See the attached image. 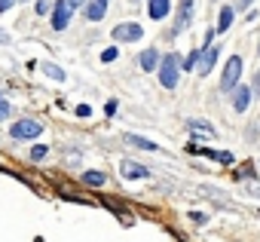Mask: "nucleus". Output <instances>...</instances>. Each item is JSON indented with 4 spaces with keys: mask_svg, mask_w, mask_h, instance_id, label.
<instances>
[{
    "mask_svg": "<svg viewBox=\"0 0 260 242\" xmlns=\"http://www.w3.org/2000/svg\"><path fill=\"white\" fill-rule=\"evenodd\" d=\"M178 77H180V59L175 52L162 55V62H160V83L165 89H175L178 86Z\"/></svg>",
    "mask_w": 260,
    "mask_h": 242,
    "instance_id": "obj_1",
    "label": "nucleus"
},
{
    "mask_svg": "<svg viewBox=\"0 0 260 242\" xmlns=\"http://www.w3.org/2000/svg\"><path fill=\"white\" fill-rule=\"evenodd\" d=\"M239 77H242V59H239V55H230L227 67H223V77H220V89L230 92L236 83H239Z\"/></svg>",
    "mask_w": 260,
    "mask_h": 242,
    "instance_id": "obj_2",
    "label": "nucleus"
},
{
    "mask_svg": "<svg viewBox=\"0 0 260 242\" xmlns=\"http://www.w3.org/2000/svg\"><path fill=\"white\" fill-rule=\"evenodd\" d=\"M114 37L120 43H132V40H141L144 37V28L138 25V22H122V25L114 28Z\"/></svg>",
    "mask_w": 260,
    "mask_h": 242,
    "instance_id": "obj_3",
    "label": "nucleus"
},
{
    "mask_svg": "<svg viewBox=\"0 0 260 242\" xmlns=\"http://www.w3.org/2000/svg\"><path fill=\"white\" fill-rule=\"evenodd\" d=\"M9 132H13V138H19V141H21V138H37V135L43 132V126H40L37 120H21V123H16Z\"/></svg>",
    "mask_w": 260,
    "mask_h": 242,
    "instance_id": "obj_4",
    "label": "nucleus"
},
{
    "mask_svg": "<svg viewBox=\"0 0 260 242\" xmlns=\"http://www.w3.org/2000/svg\"><path fill=\"white\" fill-rule=\"evenodd\" d=\"M71 3H67V0H59V3H55V13H52V28L55 31H64L67 28V22H71Z\"/></svg>",
    "mask_w": 260,
    "mask_h": 242,
    "instance_id": "obj_5",
    "label": "nucleus"
},
{
    "mask_svg": "<svg viewBox=\"0 0 260 242\" xmlns=\"http://www.w3.org/2000/svg\"><path fill=\"white\" fill-rule=\"evenodd\" d=\"M190 22H193V0H180L178 6V19H175V34H180Z\"/></svg>",
    "mask_w": 260,
    "mask_h": 242,
    "instance_id": "obj_6",
    "label": "nucleus"
},
{
    "mask_svg": "<svg viewBox=\"0 0 260 242\" xmlns=\"http://www.w3.org/2000/svg\"><path fill=\"white\" fill-rule=\"evenodd\" d=\"M214 59H218V46L205 43V49L199 52V65H196V71H199V74H208L211 67H214Z\"/></svg>",
    "mask_w": 260,
    "mask_h": 242,
    "instance_id": "obj_7",
    "label": "nucleus"
},
{
    "mask_svg": "<svg viewBox=\"0 0 260 242\" xmlns=\"http://www.w3.org/2000/svg\"><path fill=\"white\" fill-rule=\"evenodd\" d=\"M120 175H122V178H150V169L141 166V163H129V159H122Z\"/></svg>",
    "mask_w": 260,
    "mask_h": 242,
    "instance_id": "obj_8",
    "label": "nucleus"
},
{
    "mask_svg": "<svg viewBox=\"0 0 260 242\" xmlns=\"http://www.w3.org/2000/svg\"><path fill=\"white\" fill-rule=\"evenodd\" d=\"M104 13H107V0H89L86 9H83V16L89 22H101V19H104Z\"/></svg>",
    "mask_w": 260,
    "mask_h": 242,
    "instance_id": "obj_9",
    "label": "nucleus"
},
{
    "mask_svg": "<svg viewBox=\"0 0 260 242\" xmlns=\"http://www.w3.org/2000/svg\"><path fill=\"white\" fill-rule=\"evenodd\" d=\"M168 9H172V0H150V6H147V16L153 22H160L162 16H168Z\"/></svg>",
    "mask_w": 260,
    "mask_h": 242,
    "instance_id": "obj_10",
    "label": "nucleus"
},
{
    "mask_svg": "<svg viewBox=\"0 0 260 242\" xmlns=\"http://www.w3.org/2000/svg\"><path fill=\"white\" fill-rule=\"evenodd\" d=\"M248 105H251V89L248 86H242V89H236V98H233V108L236 110H248Z\"/></svg>",
    "mask_w": 260,
    "mask_h": 242,
    "instance_id": "obj_11",
    "label": "nucleus"
},
{
    "mask_svg": "<svg viewBox=\"0 0 260 242\" xmlns=\"http://www.w3.org/2000/svg\"><path fill=\"white\" fill-rule=\"evenodd\" d=\"M122 141L132 144V147H141V151H156V144L150 138H141V135H122Z\"/></svg>",
    "mask_w": 260,
    "mask_h": 242,
    "instance_id": "obj_12",
    "label": "nucleus"
},
{
    "mask_svg": "<svg viewBox=\"0 0 260 242\" xmlns=\"http://www.w3.org/2000/svg\"><path fill=\"white\" fill-rule=\"evenodd\" d=\"M156 65H160V52H156V49L141 52V67H144V71H156Z\"/></svg>",
    "mask_w": 260,
    "mask_h": 242,
    "instance_id": "obj_13",
    "label": "nucleus"
},
{
    "mask_svg": "<svg viewBox=\"0 0 260 242\" xmlns=\"http://www.w3.org/2000/svg\"><path fill=\"white\" fill-rule=\"evenodd\" d=\"M230 25H233V6H223V9H220V16H218V31L223 34Z\"/></svg>",
    "mask_w": 260,
    "mask_h": 242,
    "instance_id": "obj_14",
    "label": "nucleus"
},
{
    "mask_svg": "<svg viewBox=\"0 0 260 242\" xmlns=\"http://www.w3.org/2000/svg\"><path fill=\"white\" fill-rule=\"evenodd\" d=\"M83 181H86V184H92V187H101V184H104L107 178H104V172H86Z\"/></svg>",
    "mask_w": 260,
    "mask_h": 242,
    "instance_id": "obj_15",
    "label": "nucleus"
},
{
    "mask_svg": "<svg viewBox=\"0 0 260 242\" xmlns=\"http://www.w3.org/2000/svg\"><path fill=\"white\" fill-rule=\"evenodd\" d=\"M190 129H193V132H202V135H214V129H211L208 123H196V120H193V123H190Z\"/></svg>",
    "mask_w": 260,
    "mask_h": 242,
    "instance_id": "obj_16",
    "label": "nucleus"
},
{
    "mask_svg": "<svg viewBox=\"0 0 260 242\" xmlns=\"http://www.w3.org/2000/svg\"><path fill=\"white\" fill-rule=\"evenodd\" d=\"M43 71H46L52 80H64V71H61V67H55V65H43Z\"/></svg>",
    "mask_w": 260,
    "mask_h": 242,
    "instance_id": "obj_17",
    "label": "nucleus"
},
{
    "mask_svg": "<svg viewBox=\"0 0 260 242\" xmlns=\"http://www.w3.org/2000/svg\"><path fill=\"white\" fill-rule=\"evenodd\" d=\"M43 156H46V144H37L31 151V159H43Z\"/></svg>",
    "mask_w": 260,
    "mask_h": 242,
    "instance_id": "obj_18",
    "label": "nucleus"
},
{
    "mask_svg": "<svg viewBox=\"0 0 260 242\" xmlns=\"http://www.w3.org/2000/svg\"><path fill=\"white\" fill-rule=\"evenodd\" d=\"M104 62H114L117 59V46H110V49H104V55H101Z\"/></svg>",
    "mask_w": 260,
    "mask_h": 242,
    "instance_id": "obj_19",
    "label": "nucleus"
},
{
    "mask_svg": "<svg viewBox=\"0 0 260 242\" xmlns=\"http://www.w3.org/2000/svg\"><path fill=\"white\" fill-rule=\"evenodd\" d=\"M46 9H49V3H46V0H37V13L43 16V13H46Z\"/></svg>",
    "mask_w": 260,
    "mask_h": 242,
    "instance_id": "obj_20",
    "label": "nucleus"
},
{
    "mask_svg": "<svg viewBox=\"0 0 260 242\" xmlns=\"http://www.w3.org/2000/svg\"><path fill=\"white\" fill-rule=\"evenodd\" d=\"M9 117V105H3V101H0V120H6Z\"/></svg>",
    "mask_w": 260,
    "mask_h": 242,
    "instance_id": "obj_21",
    "label": "nucleus"
},
{
    "mask_svg": "<svg viewBox=\"0 0 260 242\" xmlns=\"http://www.w3.org/2000/svg\"><path fill=\"white\" fill-rule=\"evenodd\" d=\"M190 218H193L196 224H205V215H202V212H193V215H190Z\"/></svg>",
    "mask_w": 260,
    "mask_h": 242,
    "instance_id": "obj_22",
    "label": "nucleus"
},
{
    "mask_svg": "<svg viewBox=\"0 0 260 242\" xmlns=\"http://www.w3.org/2000/svg\"><path fill=\"white\" fill-rule=\"evenodd\" d=\"M13 3H16V0H0V13H6V9L13 6Z\"/></svg>",
    "mask_w": 260,
    "mask_h": 242,
    "instance_id": "obj_23",
    "label": "nucleus"
},
{
    "mask_svg": "<svg viewBox=\"0 0 260 242\" xmlns=\"http://www.w3.org/2000/svg\"><path fill=\"white\" fill-rule=\"evenodd\" d=\"M254 0H236V9H245V6H251Z\"/></svg>",
    "mask_w": 260,
    "mask_h": 242,
    "instance_id": "obj_24",
    "label": "nucleus"
},
{
    "mask_svg": "<svg viewBox=\"0 0 260 242\" xmlns=\"http://www.w3.org/2000/svg\"><path fill=\"white\" fill-rule=\"evenodd\" d=\"M67 3H71V9H80V6H83V0H67Z\"/></svg>",
    "mask_w": 260,
    "mask_h": 242,
    "instance_id": "obj_25",
    "label": "nucleus"
},
{
    "mask_svg": "<svg viewBox=\"0 0 260 242\" xmlns=\"http://www.w3.org/2000/svg\"><path fill=\"white\" fill-rule=\"evenodd\" d=\"M254 92H260V74L254 77Z\"/></svg>",
    "mask_w": 260,
    "mask_h": 242,
    "instance_id": "obj_26",
    "label": "nucleus"
},
{
    "mask_svg": "<svg viewBox=\"0 0 260 242\" xmlns=\"http://www.w3.org/2000/svg\"><path fill=\"white\" fill-rule=\"evenodd\" d=\"M0 43H6V34L3 31H0Z\"/></svg>",
    "mask_w": 260,
    "mask_h": 242,
    "instance_id": "obj_27",
    "label": "nucleus"
}]
</instances>
